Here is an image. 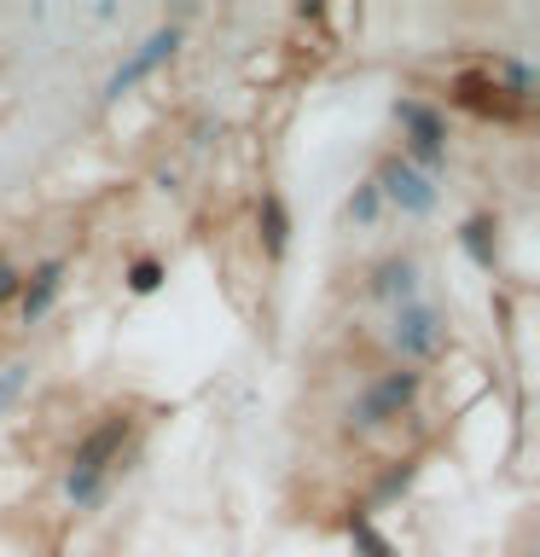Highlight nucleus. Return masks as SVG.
I'll list each match as a JSON object with an SVG mask.
<instances>
[{
    "label": "nucleus",
    "mask_w": 540,
    "mask_h": 557,
    "mask_svg": "<svg viewBox=\"0 0 540 557\" xmlns=\"http://www.w3.org/2000/svg\"><path fill=\"white\" fill-rule=\"evenodd\" d=\"M390 343H395L401 360H435V355H442V343H447V320L430 302H407V308H395Z\"/></svg>",
    "instance_id": "nucleus-1"
},
{
    "label": "nucleus",
    "mask_w": 540,
    "mask_h": 557,
    "mask_svg": "<svg viewBox=\"0 0 540 557\" xmlns=\"http://www.w3.org/2000/svg\"><path fill=\"white\" fill-rule=\"evenodd\" d=\"M395 122H401V134H407V146H413L418 163H425V169H442V157H447L442 116H435L430 104H418V99H395Z\"/></svg>",
    "instance_id": "nucleus-2"
},
{
    "label": "nucleus",
    "mask_w": 540,
    "mask_h": 557,
    "mask_svg": "<svg viewBox=\"0 0 540 557\" xmlns=\"http://www.w3.org/2000/svg\"><path fill=\"white\" fill-rule=\"evenodd\" d=\"M174 47H181V29H157V35H146V41H139L128 59L111 70V82H105V99H122L134 82H146L157 64H169V59H174Z\"/></svg>",
    "instance_id": "nucleus-3"
},
{
    "label": "nucleus",
    "mask_w": 540,
    "mask_h": 557,
    "mask_svg": "<svg viewBox=\"0 0 540 557\" xmlns=\"http://www.w3.org/2000/svg\"><path fill=\"white\" fill-rule=\"evenodd\" d=\"M413 395H418V372H390L383 383H372V389L355 400V424H360V430L383 424V418H395Z\"/></svg>",
    "instance_id": "nucleus-4"
},
{
    "label": "nucleus",
    "mask_w": 540,
    "mask_h": 557,
    "mask_svg": "<svg viewBox=\"0 0 540 557\" xmlns=\"http://www.w3.org/2000/svg\"><path fill=\"white\" fill-rule=\"evenodd\" d=\"M378 198L401 203L407 215H430V209H435V186H430V174H418L413 163H383V174H378Z\"/></svg>",
    "instance_id": "nucleus-5"
},
{
    "label": "nucleus",
    "mask_w": 540,
    "mask_h": 557,
    "mask_svg": "<svg viewBox=\"0 0 540 557\" xmlns=\"http://www.w3.org/2000/svg\"><path fill=\"white\" fill-rule=\"evenodd\" d=\"M122 435H128V424H122V418H105V424L76 447V470H70V482H99L105 476V459L122 447Z\"/></svg>",
    "instance_id": "nucleus-6"
},
{
    "label": "nucleus",
    "mask_w": 540,
    "mask_h": 557,
    "mask_svg": "<svg viewBox=\"0 0 540 557\" xmlns=\"http://www.w3.org/2000/svg\"><path fill=\"white\" fill-rule=\"evenodd\" d=\"M413 285H418V268H413L407 256L383 261V268L372 273V296H383V302H401V308H407V302H418V296H413Z\"/></svg>",
    "instance_id": "nucleus-7"
},
{
    "label": "nucleus",
    "mask_w": 540,
    "mask_h": 557,
    "mask_svg": "<svg viewBox=\"0 0 540 557\" xmlns=\"http://www.w3.org/2000/svg\"><path fill=\"white\" fill-rule=\"evenodd\" d=\"M453 99H459L465 111H477V116H505V111H512V99H505V87L482 82V76H459V82H453Z\"/></svg>",
    "instance_id": "nucleus-8"
},
{
    "label": "nucleus",
    "mask_w": 540,
    "mask_h": 557,
    "mask_svg": "<svg viewBox=\"0 0 540 557\" xmlns=\"http://www.w3.org/2000/svg\"><path fill=\"white\" fill-rule=\"evenodd\" d=\"M59 285H64V261H47V268H35L29 285H24V320H41V313L52 308V296H59Z\"/></svg>",
    "instance_id": "nucleus-9"
},
{
    "label": "nucleus",
    "mask_w": 540,
    "mask_h": 557,
    "mask_svg": "<svg viewBox=\"0 0 540 557\" xmlns=\"http://www.w3.org/2000/svg\"><path fill=\"white\" fill-rule=\"evenodd\" d=\"M261 238H268V256H285L291 221H285V203L279 198H261Z\"/></svg>",
    "instance_id": "nucleus-10"
},
{
    "label": "nucleus",
    "mask_w": 540,
    "mask_h": 557,
    "mask_svg": "<svg viewBox=\"0 0 540 557\" xmlns=\"http://www.w3.org/2000/svg\"><path fill=\"white\" fill-rule=\"evenodd\" d=\"M348 534H355V546H360L366 557H395V546H390V540H383L366 517H348Z\"/></svg>",
    "instance_id": "nucleus-11"
},
{
    "label": "nucleus",
    "mask_w": 540,
    "mask_h": 557,
    "mask_svg": "<svg viewBox=\"0 0 540 557\" xmlns=\"http://www.w3.org/2000/svg\"><path fill=\"white\" fill-rule=\"evenodd\" d=\"M348 215H355L360 226H366V221H378V186H360L355 198H348Z\"/></svg>",
    "instance_id": "nucleus-12"
},
{
    "label": "nucleus",
    "mask_w": 540,
    "mask_h": 557,
    "mask_svg": "<svg viewBox=\"0 0 540 557\" xmlns=\"http://www.w3.org/2000/svg\"><path fill=\"white\" fill-rule=\"evenodd\" d=\"M465 250L477 256L482 268H488V261H494V250H488V221H470V226H465Z\"/></svg>",
    "instance_id": "nucleus-13"
},
{
    "label": "nucleus",
    "mask_w": 540,
    "mask_h": 557,
    "mask_svg": "<svg viewBox=\"0 0 540 557\" xmlns=\"http://www.w3.org/2000/svg\"><path fill=\"white\" fill-rule=\"evenodd\" d=\"M128 285H134V290H157V285H163V268H157V261H134Z\"/></svg>",
    "instance_id": "nucleus-14"
},
{
    "label": "nucleus",
    "mask_w": 540,
    "mask_h": 557,
    "mask_svg": "<svg viewBox=\"0 0 540 557\" xmlns=\"http://www.w3.org/2000/svg\"><path fill=\"white\" fill-rule=\"evenodd\" d=\"M17 383H24V366H7V372H0V407L17 395Z\"/></svg>",
    "instance_id": "nucleus-15"
},
{
    "label": "nucleus",
    "mask_w": 540,
    "mask_h": 557,
    "mask_svg": "<svg viewBox=\"0 0 540 557\" xmlns=\"http://www.w3.org/2000/svg\"><path fill=\"white\" fill-rule=\"evenodd\" d=\"M12 290H17V273L7 268V261H0V302H7V296H12Z\"/></svg>",
    "instance_id": "nucleus-16"
}]
</instances>
